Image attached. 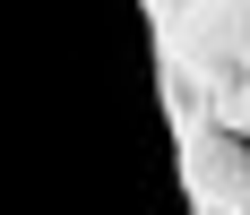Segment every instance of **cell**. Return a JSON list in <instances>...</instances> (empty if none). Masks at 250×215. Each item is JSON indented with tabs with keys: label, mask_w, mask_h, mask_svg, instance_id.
Masks as SVG:
<instances>
[{
	"label": "cell",
	"mask_w": 250,
	"mask_h": 215,
	"mask_svg": "<svg viewBox=\"0 0 250 215\" xmlns=\"http://www.w3.org/2000/svg\"><path fill=\"white\" fill-rule=\"evenodd\" d=\"M181 138V181H190V207L199 215H250V129H225L207 112Z\"/></svg>",
	"instance_id": "cell-1"
},
{
	"label": "cell",
	"mask_w": 250,
	"mask_h": 215,
	"mask_svg": "<svg viewBox=\"0 0 250 215\" xmlns=\"http://www.w3.org/2000/svg\"><path fill=\"white\" fill-rule=\"evenodd\" d=\"M242 129H250V112H242Z\"/></svg>",
	"instance_id": "cell-2"
}]
</instances>
